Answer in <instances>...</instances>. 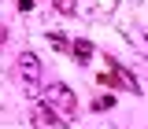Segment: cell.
<instances>
[{"mask_svg":"<svg viewBox=\"0 0 148 129\" xmlns=\"http://www.w3.org/2000/svg\"><path fill=\"white\" fill-rule=\"evenodd\" d=\"M104 81H115V85H122V89H130V92H141V89H137V81H133V77H130L119 63L111 67V74H104Z\"/></svg>","mask_w":148,"mask_h":129,"instance_id":"cell-3","label":"cell"},{"mask_svg":"<svg viewBox=\"0 0 148 129\" xmlns=\"http://www.w3.org/2000/svg\"><path fill=\"white\" fill-rule=\"evenodd\" d=\"M18 74H22L30 85H37V77H41V63H37V55H34V52H26L22 59H18Z\"/></svg>","mask_w":148,"mask_h":129,"instance_id":"cell-2","label":"cell"},{"mask_svg":"<svg viewBox=\"0 0 148 129\" xmlns=\"http://www.w3.org/2000/svg\"><path fill=\"white\" fill-rule=\"evenodd\" d=\"M48 107H56L63 114V122H67V118H74V111H78V100H74V92L67 85H52L48 89Z\"/></svg>","mask_w":148,"mask_h":129,"instance_id":"cell-1","label":"cell"},{"mask_svg":"<svg viewBox=\"0 0 148 129\" xmlns=\"http://www.w3.org/2000/svg\"><path fill=\"white\" fill-rule=\"evenodd\" d=\"M74 55H78V59L85 63V59L92 55V44H89V41H74Z\"/></svg>","mask_w":148,"mask_h":129,"instance_id":"cell-4","label":"cell"},{"mask_svg":"<svg viewBox=\"0 0 148 129\" xmlns=\"http://www.w3.org/2000/svg\"><path fill=\"white\" fill-rule=\"evenodd\" d=\"M48 41H52L56 48H67V37H63V33H48Z\"/></svg>","mask_w":148,"mask_h":129,"instance_id":"cell-5","label":"cell"},{"mask_svg":"<svg viewBox=\"0 0 148 129\" xmlns=\"http://www.w3.org/2000/svg\"><path fill=\"white\" fill-rule=\"evenodd\" d=\"M111 103H115V100H111V96H100V100H96V111H108Z\"/></svg>","mask_w":148,"mask_h":129,"instance_id":"cell-6","label":"cell"}]
</instances>
